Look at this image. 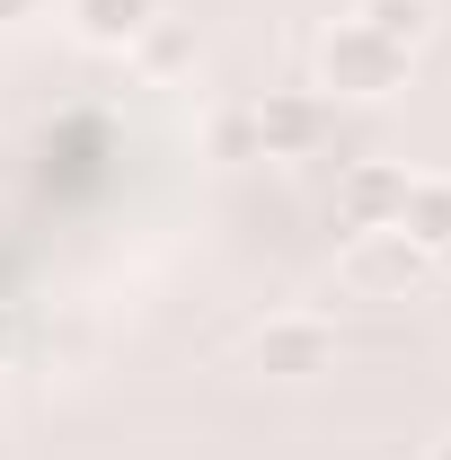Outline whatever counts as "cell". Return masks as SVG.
<instances>
[{"mask_svg":"<svg viewBox=\"0 0 451 460\" xmlns=\"http://www.w3.org/2000/svg\"><path fill=\"white\" fill-rule=\"evenodd\" d=\"M407 62L381 27H363V18H337L328 36H319V98H354V107H372V98H398L407 89Z\"/></svg>","mask_w":451,"mask_h":460,"instance_id":"cell-1","label":"cell"},{"mask_svg":"<svg viewBox=\"0 0 451 460\" xmlns=\"http://www.w3.org/2000/svg\"><path fill=\"white\" fill-rule=\"evenodd\" d=\"M434 275V257L407 239V230H354L337 257V284L354 292V301H407V292Z\"/></svg>","mask_w":451,"mask_h":460,"instance_id":"cell-2","label":"cell"},{"mask_svg":"<svg viewBox=\"0 0 451 460\" xmlns=\"http://www.w3.org/2000/svg\"><path fill=\"white\" fill-rule=\"evenodd\" d=\"M328 133H337V98H319V89H266L248 107V142L266 160H319Z\"/></svg>","mask_w":451,"mask_h":460,"instance_id":"cell-3","label":"cell"},{"mask_svg":"<svg viewBox=\"0 0 451 460\" xmlns=\"http://www.w3.org/2000/svg\"><path fill=\"white\" fill-rule=\"evenodd\" d=\"M248 363L266 381H319V372H337V319L328 310H275L248 337Z\"/></svg>","mask_w":451,"mask_h":460,"instance_id":"cell-4","label":"cell"},{"mask_svg":"<svg viewBox=\"0 0 451 460\" xmlns=\"http://www.w3.org/2000/svg\"><path fill=\"white\" fill-rule=\"evenodd\" d=\"M407 177H416V169H398V160H345V177H337V213H345V230H398Z\"/></svg>","mask_w":451,"mask_h":460,"instance_id":"cell-5","label":"cell"},{"mask_svg":"<svg viewBox=\"0 0 451 460\" xmlns=\"http://www.w3.org/2000/svg\"><path fill=\"white\" fill-rule=\"evenodd\" d=\"M151 18H169L160 0H62V27L89 45V54H133L151 36Z\"/></svg>","mask_w":451,"mask_h":460,"instance_id":"cell-6","label":"cell"},{"mask_svg":"<svg viewBox=\"0 0 451 460\" xmlns=\"http://www.w3.org/2000/svg\"><path fill=\"white\" fill-rule=\"evenodd\" d=\"M398 230L425 248V257H451V177H407V204H398Z\"/></svg>","mask_w":451,"mask_h":460,"instance_id":"cell-7","label":"cell"},{"mask_svg":"<svg viewBox=\"0 0 451 460\" xmlns=\"http://www.w3.org/2000/svg\"><path fill=\"white\" fill-rule=\"evenodd\" d=\"M354 18H363V27H381L398 54H416V45L434 36V0H363Z\"/></svg>","mask_w":451,"mask_h":460,"instance_id":"cell-8","label":"cell"},{"mask_svg":"<svg viewBox=\"0 0 451 460\" xmlns=\"http://www.w3.org/2000/svg\"><path fill=\"white\" fill-rule=\"evenodd\" d=\"M133 54H142V71H186V62H195V27H186V18H151V36H142Z\"/></svg>","mask_w":451,"mask_h":460,"instance_id":"cell-9","label":"cell"},{"mask_svg":"<svg viewBox=\"0 0 451 460\" xmlns=\"http://www.w3.org/2000/svg\"><path fill=\"white\" fill-rule=\"evenodd\" d=\"M45 0H0V27H18V18H36Z\"/></svg>","mask_w":451,"mask_h":460,"instance_id":"cell-10","label":"cell"},{"mask_svg":"<svg viewBox=\"0 0 451 460\" xmlns=\"http://www.w3.org/2000/svg\"><path fill=\"white\" fill-rule=\"evenodd\" d=\"M425 460H451V434H443V443H434V452H425Z\"/></svg>","mask_w":451,"mask_h":460,"instance_id":"cell-11","label":"cell"},{"mask_svg":"<svg viewBox=\"0 0 451 460\" xmlns=\"http://www.w3.org/2000/svg\"><path fill=\"white\" fill-rule=\"evenodd\" d=\"M0 354H9V328H0Z\"/></svg>","mask_w":451,"mask_h":460,"instance_id":"cell-12","label":"cell"}]
</instances>
